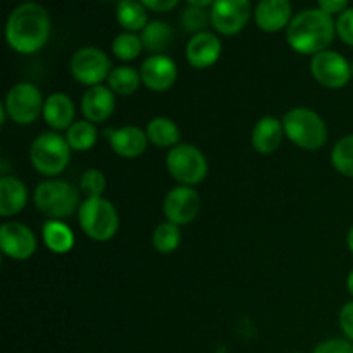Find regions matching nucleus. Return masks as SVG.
<instances>
[{"mask_svg": "<svg viewBox=\"0 0 353 353\" xmlns=\"http://www.w3.org/2000/svg\"><path fill=\"white\" fill-rule=\"evenodd\" d=\"M186 61L195 69H209L216 64L223 54V43L219 37L210 31H202L190 38L186 43Z\"/></svg>", "mask_w": 353, "mask_h": 353, "instance_id": "16", "label": "nucleus"}, {"mask_svg": "<svg viewBox=\"0 0 353 353\" xmlns=\"http://www.w3.org/2000/svg\"><path fill=\"white\" fill-rule=\"evenodd\" d=\"M81 190L64 179H45L33 192V202L38 212L48 219L64 221L81 207Z\"/></svg>", "mask_w": 353, "mask_h": 353, "instance_id": "3", "label": "nucleus"}, {"mask_svg": "<svg viewBox=\"0 0 353 353\" xmlns=\"http://www.w3.org/2000/svg\"><path fill=\"white\" fill-rule=\"evenodd\" d=\"M112 62L109 55L97 47H83L72 54L69 62V71L72 78L85 86H99L109 79L112 71Z\"/></svg>", "mask_w": 353, "mask_h": 353, "instance_id": "9", "label": "nucleus"}, {"mask_svg": "<svg viewBox=\"0 0 353 353\" xmlns=\"http://www.w3.org/2000/svg\"><path fill=\"white\" fill-rule=\"evenodd\" d=\"M285 134L302 150H319L327 141V124L316 110L309 107H293L283 116Z\"/></svg>", "mask_w": 353, "mask_h": 353, "instance_id": "4", "label": "nucleus"}, {"mask_svg": "<svg viewBox=\"0 0 353 353\" xmlns=\"http://www.w3.org/2000/svg\"><path fill=\"white\" fill-rule=\"evenodd\" d=\"M38 238L30 226L19 221H6L0 226V250L6 257L23 262L34 255Z\"/></svg>", "mask_w": 353, "mask_h": 353, "instance_id": "12", "label": "nucleus"}, {"mask_svg": "<svg viewBox=\"0 0 353 353\" xmlns=\"http://www.w3.org/2000/svg\"><path fill=\"white\" fill-rule=\"evenodd\" d=\"M143 86L152 92H165L178 81V65L169 55L155 54L145 59L140 65Z\"/></svg>", "mask_w": 353, "mask_h": 353, "instance_id": "14", "label": "nucleus"}, {"mask_svg": "<svg viewBox=\"0 0 353 353\" xmlns=\"http://www.w3.org/2000/svg\"><path fill=\"white\" fill-rule=\"evenodd\" d=\"M43 93L30 81H19L12 85L3 100V110L7 117L19 126H30L43 116Z\"/></svg>", "mask_w": 353, "mask_h": 353, "instance_id": "8", "label": "nucleus"}, {"mask_svg": "<svg viewBox=\"0 0 353 353\" xmlns=\"http://www.w3.org/2000/svg\"><path fill=\"white\" fill-rule=\"evenodd\" d=\"M336 34V21L321 9H305L293 16L286 28V41L302 55H316L327 50Z\"/></svg>", "mask_w": 353, "mask_h": 353, "instance_id": "2", "label": "nucleus"}, {"mask_svg": "<svg viewBox=\"0 0 353 353\" xmlns=\"http://www.w3.org/2000/svg\"><path fill=\"white\" fill-rule=\"evenodd\" d=\"M50 30V16L45 7L37 2L21 3L7 17V45L16 54L33 55L47 45Z\"/></svg>", "mask_w": 353, "mask_h": 353, "instance_id": "1", "label": "nucleus"}, {"mask_svg": "<svg viewBox=\"0 0 353 353\" xmlns=\"http://www.w3.org/2000/svg\"><path fill=\"white\" fill-rule=\"evenodd\" d=\"M78 223L90 240L103 243L119 231V214L114 203L103 196L85 199L78 210Z\"/></svg>", "mask_w": 353, "mask_h": 353, "instance_id": "6", "label": "nucleus"}, {"mask_svg": "<svg viewBox=\"0 0 353 353\" xmlns=\"http://www.w3.org/2000/svg\"><path fill=\"white\" fill-rule=\"evenodd\" d=\"M107 188V178L99 169H86L79 178V190L86 199H97L103 196Z\"/></svg>", "mask_w": 353, "mask_h": 353, "instance_id": "31", "label": "nucleus"}, {"mask_svg": "<svg viewBox=\"0 0 353 353\" xmlns=\"http://www.w3.org/2000/svg\"><path fill=\"white\" fill-rule=\"evenodd\" d=\"M285 137L286 134L283 119H278L274 116H264L252 128L250 141L257 154L271 155L281 147Z\"/></svg>", "mask_w": 353, "mask_h": 353, "instance_id": "19", "label": "nucleus"}, {"mask_svg": "<svg viewBox=\"0 0 353 353\" xmlns=\"http://www.w3.org/2000/svg\"><path fill=\"white\" fill-rule=\"evenodd\" d=\"M119 2H121V0H119Z\"/></svg>", "mask_w": 353, "mask_h": 353, "instance_id": "43", "label": "nucleus"}, {"mask_svg": "<svg viewBox=\"0 0 353 353\" xmlns=\"http://www.w3.org/2000/svg\"><path fill=\"white\" fill-rule=\"evenodd\" d=\"M317 3H319L321 10L334 16V14H341L347 10L348 0H317Z\"/></svg>", "mask_w": 353, "mask_h": 353, "instance_id": "36", "label": "nucleus"}, {"mask_svg": "<svg viewBox=\"0 0 353 353\" xmlns=\"http://www.w3.org/2000/svg\"><path fill=\"white\" fill-rule=\"evenodd\" d=\"M76 107L69 95L62 92H54L45 99L43 103V121L52 131H68L74 123Z\"/></svg>", "mask_w": 353, "mask_h": 353, "instance_id": "20", "label": "nucleus"}, {"mask_svg": "<svg viewBox=\"0 0 353 353\" xmlns=\"http://www.w3.org/2000/svg\"><path fill=\"white\" fill-rule=\"evenodd\" d=\"M210 23V12H207L202 7L188 6L181 12V24L188 33H202L207 31V24Z\"/></svg>", "mask_w": 353, "mask_h": 353, "instance_id": "32", "label": "nucleus"}, {"mask_svg": "<svg viewBox=\"0 0 353 353\" xmlns=\"http://www.w3.org/2000/svg\"><path fill=\"white\" fill-rule=\"evenodd\" d=\"M140 38L145 50L150 52L152 55L165 54L174 43V30L164 21H150L141 31Z\"/></svg>", "mask_w": 353, "mask_h": 353, "instance_id": "23", "label": "nucleus"}, {"mask_svg": "<svg viewBox=\"0 0 353 353\" xmlns=\"http://www.w3.org/2000/svg\"><path fill=\"white\" fill-rule=\"evenodd\" d=\"M116 19L123 30L130 33L143 31L150 21H148L147 7L140 0H121L116 9Z\"/></svg>", "mask_w": 353, "mask_h": 353, "instance_id": "25", "label": "nucleus"}, {"mask_svg": "<svg viewBox=\"0 0 353 353\" xmlns=\"http://www.w3.org/2000/svg\"><path fill=\"white\" fill-rule=\"evenodd\" d=\"M141 83V76L140 71L131 65H117L110 71L109 79H107V86L112 90L116 95L121 97H130L140 88Z\"/></svg>", "mask_w": 353, "mask_h": 353, "instance_id": "27", "label": "nucleus"}, {"mask_svg": "<svg viewBox=\"0 0 353 353\" xmlns=\"http://www.w3.org/2000/svg\"><path fill=\"white\" fill-rule=\"evenodd\" d=\"M312 353H353V343L347 338H327L317 343Z\"/></svg>", "mask_w": 353, "mask_h": 353, "instance_id": "33", "label": "nucleus"}, {"mask_svg": "<svg viewBox=\"0 0 353 353\" xmlns=\"http://www.w3.org/2000/svg\"><path fill=\"white\" fill-rule=\"evenodd\" d=\"M347 290H348V293H350L352 299H353V269L350 272H348V276H347Z\"/></svg>", "mask_w": 353, "mask_h": 353, "instance_id": "40", "label": "nucleus"}, {"mask_svg": "<svg viewBox=\"0 0 353 353\" xmlns=\"http://www.w3.org/2000/svg\"><path fill=\"white\" fill-rule=\"evenodd\" d=\"M200 207H202V200L195 188L178 185L169 190L168 195L164 196L162 212H164L165 221L181 228L196 219Z\"/></svg>", "mask_w": 353, "mask_h": 353, "instance_id": "13", "label": "nucleus"}, {"mask_svg": "<svg viewBox=\"0 0 353 353\" xmlns=\"http://www.w3.org/2000/svg\"><path fill=\"white\" fill-rule=\"evenodd\" d=\"M347 247H348V250H350V254L353 255V226L348 230V233H347Z\"/></svg>", "mask_w": 353, "mask_h": 353, "instance_id": "39", "label": "nucleus"}, {"mask_svg": "<svg viewBox=\"0 0 353 353\" xmlns=\"http://www.w3.org/2000/svg\"><path fill=\"white\" fill-rule=\"evenodd\" d=\"M350 65H352V78H353V61L350 62Z\"/></svg>", "mask_w": 353, "mask_h": 353, "instance_id": "41", "label": "nucleus"}, {"mask_svg": "<svg viewBox=\"0 0 353 353\" xmlns=\"http://www.w3.org/2000/svg\"><path fill=\"white\" fill-rule=\"evenodd\" d=\"M250 16V0H214L210 7V24L224 37H233L243 31Z\"/></svg>", "mask_w": 353, "mask_h": 353, "instance_id": "11", "label": "nucleus"}, {"mask_svg": "<svg viewBox=\"0 0 353 353\" xmlns=\"http://www.w3.org/2000/svg\"><path fill=\"white\" fill-rule=\"evenodd\" d=\"M41 240H43V245L52 254L64 255L72 250L76 238L74 231L64 221L47 219L43 228H41Z\"/></svg>", "mask_w": 353, "mask_h": 353, "instance_id": "22", "label": "nucleus"}, {"mask_svg": "<svg viewBox=\"0 0 353 353\" xmlns=\"http://www.w3.org/2000/svg\"><path fill=\"white\" fill-rule=\"evenodd\" d=\"M152 245L161 254H172L181 245V230L169 221L157 224L152 233Z\"/></svg>", "mask_w": 353, "mask_h": 353, "instance_id": "28", "label": "nucleus"}, {"mask_svg": "<svg viewBox=\"0 0 353 353\" xmlns=\"http://www.w3.org/2000/svg\"><path fill=\"white\" fill-rule=\"evenodd\" d=\"M147 9L154 12H169L179 3V0H140Z\"/></svg>", "mask_w": 353, "mask_h": 353, "instance_id": "37", "label": "nucleus"}, {"mask_svg": "<svg viewBox=\"0 0 353 353\" xmlns=\"http://www.w3.org/2000/svg\"><path fill=\"white\" fill-rule=\"evenodd\" d=\"M186 2L190 3V6H195V7H202V9H205V7H212L214 0H186Z\"/></svg>", "mask_w": 353, "mask_h": 353, "instance_id": "38", "label": "nucleus"}, {"mask_svg": "<svg viewBox=\"0 0 353 353\" xmlns=\"http://www.w3.org/2000/svg\"><path fill=\"white\" fill-rule=\"evenodd\" d=\"M83 119L93 124L105 123L116 110V93L105 85L90 86L81 97Z\"/></svg>", "mask_w": 353, "mask_h": 353, "instance_id": "17", "label": "nucleus"}, {"mask_svg": "<svg viewBox=\"0 0 353 353\" xmlns=\"http://www.w3.org/2000/svg\"><path fill=\"white\" fill-rule=\"evenodd\" d=\"M165 169L179 185L196 186L209 174V161L195 145L179 143L165 155Z\"/></svg>", "mask_w": 353, "mask_h": 353, "instance_id": "7", "label": "nucleus"}, {"mask_svg": "<svg viewBox=\"0 0 353 353\" xmlns=\"http://www.w3.org/2000/svg\"><path fill=\"white\" fill-rule=\"evenodd\" d=\"M64 137L69 147L74 152H88L95 147L97 140H99V130H97V124L81 119L74 121L65 131Z\"/></svg>", "mask_w": 353, "mask_h": 353, "instance_id": "26", "label": "nucleus"}, {"mask_svg": "<svg viewBox=\"0 0 353 353\" xmlns=\"http://www.w3.org/2000/svg\"><path fill=\"white\" fill-rule=\"evenodd\" d=\"M331 164L341 176L353 179V133L334 143L331 150Z\"/></svg>", "mask_w": 353, "mask_h": 353, "instance_id": "29", "label": "nucleus"}, {"mask_svg": "<svg viewBox=\"0 0 353 353\" xmlns=\"http://www.w3.org/2000/svg\"><path fill=\"white\" fill-rule=\"evenodd\" d=\"M28 196L26 185L19 178L3 174L0 179V216H17L26 207Z\"/></svg>", "mask_w": 353, "mask_h": 353, "instance_id": "21", "label": "nucleus"}, {"mask_svg": "<svg viewBox=\"0 0 353 353\" xmlns=\"http://www.w3.org/2000/svg\"><path fill=\"white\" fill-rule=\"evenodd\" d=\"M310 74L324 88L340 90L350 83L352 65L340 52L327 48V50L312 55Z\"/></svg>", "mask_w": 353, "mask_h": 353, "instance_id": "10", "label": "nucleus"}, {"mask_svg": "<svg viewBox=\"0 0 353 353\" xmlns=\"http://www.w3.org/2000/svg\"><path fill=\"white\" fill-rule=\"evenodd\" d=\"M290 353H300V352H290Z\"/></svg>", "mask_w": 353, "mask_h": 353, "instance_id": "42", "label": "nucleus"}, {"mask_svg": "<svg viewBox=\"0 0 353 353\" xmlns=\"http://www.w3.org/2000/svg\"><path fill=\"white\" fill-rule=\"evenodd\" d=\"M255 24L265 33H276L292 23V2L290 0H259L254 10Z\"/></svg>", "mask_w": 353, "mask_h": 353, "instance_id": "18", "label": "nucleus"}, {"mask_svg": "<svg viewBox=\"0 0 353 353\" xmlns=\"http://www.w3.org/2000/svg\"><path fill=\"white\" fill-rule=\"evenodd\" d=\"M143 50L145 48L141 38L137 33H130V31L117 34L112 41V54L123 62L134 61Z\"/></svg>", "mask_w": 353, "mask_h": 353, "instance_id": "30", "label": "nucleus"}, {"mask_svg": "<svg viewBox=\"0 0 353 353\" xmlns=\"http://www.w3.org/2000/svg\"><path fill=\"white\" fill-rule=\"evenodd\" d=\"M145 131H147L148 141L159 148H169L171 150L176 145H179V140H181V131H179L178 124L164 116L154 117V119L148 121Z\"/></svg>", "mask_w": 353, "mask_h": 353, "instance_id": "24", "label": "nucleus"}, {"mask_svg": "<svg viewBox=\"0 0 353 353\" xmlns=\"http://www.w3.org/2000/svg\"><path fill=\"white\" fill-rule=\"evenodd\" d=\"M71 152L65 137L57 131H45L31 141L30 162L38 174L55 178L68 169Z\"/></svg>", "mask_w": 353, "mask_h": 353, "instance_id": "5", "label": "nucleus"}, {"mask_svg": "<svg viewBox=\"0 0 353 353\" xmlns=\"http://www.w3.org/2000/svg\"><path fill=\"white\" fill-rule=\"evenodd\" d=\"M105 138L114 154L123 159L140 157V155L147 152L148 143H150L147 131L138 126H133V124L105 130Z\"/></svg>", "mask_w": 353, "mask_h": 353, "instance_id": "15", "label": "nucleus"}, {"mask_svg": "<svg viewBox=\"0 0 353 353\" xmlns=\"http://www.w3.org/2000/svg\"><path fill=\"white\" fill-rule=\"evenodd\" d=\"M336 34L343 43L353 47V7L341 12L336 19Z\"/></svg>", "mask_w": 353, "mask_h": 353, "instance_id": "34", "label": "nucleus"}, {"mask_svg": "<svg viewBox=\"0 0 353 353\" xmlns=\"http://www.w3.org/2000/svg\"><path fill=\"white\" fill-rule=\"evenodd\" d=\"M338 324H340V330L343 333V338L350 340L353 343V300L347 302L340 309L338 314Z\"/></svg>", "mask_w": 353, "mask_h": 353, "instance_id": "35", "label": "nucleus"}]
</instances>
